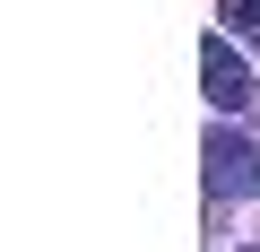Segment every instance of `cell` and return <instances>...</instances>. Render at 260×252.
I'll return each mask as SVG.
<instances>
[{"label": "cell", "mask_w": 260, "mask_h": 252, "mask_svg": "<svg viewBox=\"0 0 260 252\" xmlns=\"http://www.w3.org/2000/svg\"><path fill=\"white\" fill-rule=\"evenodd\" d=\"M217 26H234V35L260 52V0H217Z\"/></svg>", "instance_id": "cell-3"}, {"label": "cell", "mask_w": 260, "mask_h": 252, "mask_svg": "<svg viewBox=\"0 0 260 252\" xmlns=\"http://www.w3.org/2000/svg\"><path fill=\"white\" fill-rule=\"evenodd\" d=\"M200 78H208V96H217L225 113H234V104H251V70L234 61V44H225V35H208V44H200Z\"/></svg>", "instance_id": "cell-2"}, {"label": "cell", "mask_w": 260, "mask_h": 252, "mask_svg": "<svg viewBox=\"0 0 260 252\" xmlns=\"http://www.w3.org/2000/svg\"><path fill=\"white\" fill-rule=\"evenodd\" d=\"M208 191H217V200L260 191V148H251V139H234V131H208Z\"/></svg>", "instance_id": "cell-1"}]
</instances>
